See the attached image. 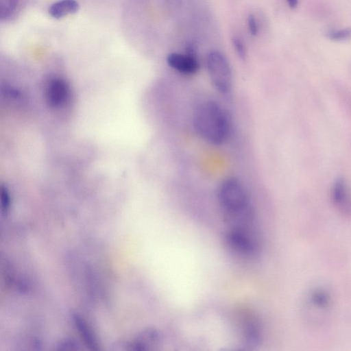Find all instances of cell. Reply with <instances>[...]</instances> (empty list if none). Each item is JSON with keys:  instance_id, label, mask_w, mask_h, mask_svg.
<instances>
[{"instance_id": "obj_1", "label": "cell", "mask_w": 351, "mask_h": 351, "mask_svg": "<svg viewBox=\"0 0 351 351\" xmlns=\"http://www.w3.org/2000/svg\"><path fill=\"white\" fill-rule=\"evenodd\" d=\"M217 199L228 227H245L255 222L249 194L239 180L229 178L221 182Z\"/></svg>"}, {"instance_id": "obj_9", "label": "cell", "mask_w": 351, "mask_h": 351, "mask_svg": "<svg viewBox=\"0 0 351 351\" xmlns=\"http://www.w3.org/2000/svg\"><path fill=\"white\" fill-rule=\"evenodd\" d=\"M327 36L330 39L335 41L346 40L351 38V29L343 28L331 30L327 33Z\"/></svg>"}, {"instance_id": "obj_4", "label": "cell", "mask_w": 351, "mask_h": 351, "mask_svg": "<svg viewBox=\"0 0 351 351\" xmlns=\"http://www.w3.org/2000/svg\"><path fill=\"white\" fill-rule=\"evenodd\" d=\"M224 241L229 250L241 258H254L258 252V243L256 234L227 229Z\"/></svg>"}, {"instance_id": "obj_6", "label": "cell", "mask_w": 351, "mask_h": 351, "mask_svg": "<svg viewBox=\"0 0 351 351\" xmlns=\"http://www.w3.org/2000/svg\"><path fill=\"white\" fill-rule=\"evenodd\" d=\"M71 90L68 83L62 78L50 79L45 88L46 101L52 108L64 107L69 101Z\"/></svg>"}, {"instance_id": "obj_5", "label": "cell", "mask_w": 351, "mask_h": 351, "mask_svg": "<svg viewBox=\"0 0 351 351\" xmlns=\"http://www.w3.org/2000/svg\"><path fill=\"white\" fill-rule=\"evenodd\" d=\"M243 344L247 347L258 345L261 336V324L256 315L249 311H242L239 315Z\"/></svg>"}, {"instance_id": "obj_11", "label": "cell", "mask_w": 351, "mask_h": 351, "mask_svg": "<svg viewBox=\"0 0 351 351\" xmlns=\"http://www.w3.org/2000/svg\"><path fill=\"white\" fill-rule=\"evenodd\" d=\"M232 44L239 58L243 60L245 59L246 56V51L241 39L237 36L233 37Z\"/></svg>"}, {"instance_id": "obj_2", "label": "cell", "mask_w": 351, "mask_h": 351, "mask_svg": "<svg viewBox=\"0 0 351 351\" xmlns=\"http://www.w3.org/2000/svg\"><path fill=\"white\" fill-rule=\"evenodd\" d=\"M193 123L197 134L213 145L223 143L231 129L229 112L215 101H206L200 104L194 112Z\"/></svg>"}, {"instance_id": "obj_8", "label": "cell", "mask_w": 351, "mask_h": 351, "mask_svg": "<svg viewBox=\"0 0 351 351\" xmlns=\"http://www.w3.org/2000/svg\"><path fill=\"white\" fill-rule=\"evenodd\" d=\"M79 7L76 0H60L50 6L49 13L53 18L59 19L75 13Z\"/></svg>"}, {"instance_id": "obj_7", "label": "cell", "mask_w": 351, "mask_h": 351, "mask_svg": "<svg viewBox=\"0 0 351 351\" xmlns=\"http://www.w3.org/2000/svg\"><path fill=\"white\" fill-rule=\"evenodd\" d=\"M167 62L170 67L182 74L195 73L199 67L196 55L171 53L167 57Z\"/></svg>"}, {"instance_id": "obj_10", "label": "cell", "mask_w": 351, "mask_h": 351, "mask_svg": "<svg viewBox=\"0 0 351 351\" xmlns=\"http://www.w3.org/2000/svg\"><path fill=\"white\" fill-rule=\"evenodd\" d=\"M17 0H1V18L10 17L14 12Z\"/></svg>"}, {"instance_id": "obj_3", "label": "cell", "mask_w": 351, "mask_h": 351, "mask_svg": "<svg viewBox=\"0 0 351 351\" xmlns=\"http://www.w3.org/2000/svg\"><path fill=\"white\" fill-rule=\"evenodd\" d=\"M206 62L214 86L221 93L228 94L232 88V75L227 58L219 51H213L208 55Z\"/></svg>"}, {"instance_id": "obj_12", "label": "cell", "mask_w": 351, "mask_h": 351, "mask_svg": "<svg viewBox=\"0 0 351 351\" xmlns=\"http://www.w3.org/2000/svg\"><path fill=\"white\" fill-rule=\"evenodd\" d=\"M249 30L253 36H256L258 33V25L256 19L252 14H250L247 19Z\"/></svg>"}, {"instance_id": "obj_13", "label": "cell", "mask_w": 351, "mask_h": 351, "mask_svg": "<svg viewBox=\"0 0 351 351\" xmlns=\"http://www.w3.org/2000/svg\"><path fill=\"white\" fill-rule=\"evenodd\" d=\"M298 0H287L289 6L291 8H295L298 5Z\"/></svg>"}]
</instances>
